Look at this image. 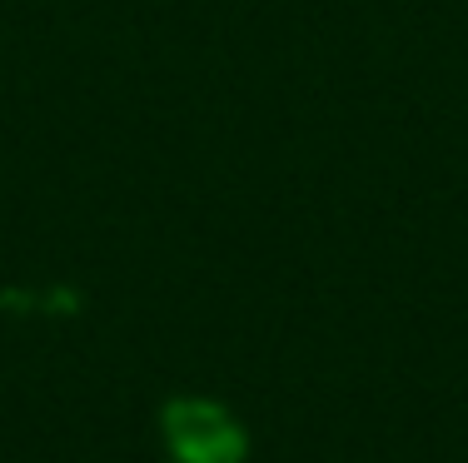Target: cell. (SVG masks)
I'll return each mask as SVG.
<instances>
[{
	"mask_svg": "<svg viewBox=\"0 0 468 463\" xmlns=\"http://www.w3.org/2000/svg\"><path fill=\"white\" fill-rule=\"evenodd\" d=\"M165 438H170V454L180 463H239L244 438L239 424H229L215 404H175L165 409Z\"/></svg>",
	"mask_w": 468,
	"mask_h": 463,
	"instance_id": "6da1fadb",
	"label": "cell"
}]
</instances>
